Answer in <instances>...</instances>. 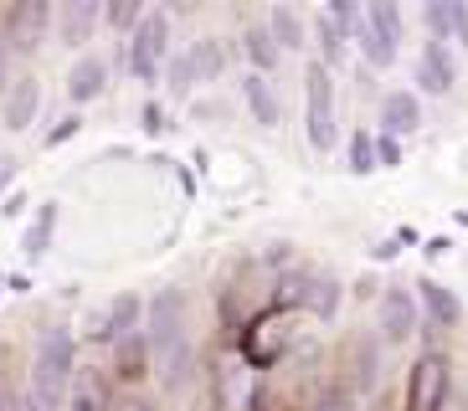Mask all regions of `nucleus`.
Instances as JSON below:
<instances>
[{"instance_id":"26","label":"nucleus","mask_w":468,"mask_h":411,"mask_svg":"<svg viewBox=\"0 0 468 411\" xmlns=\"http://www.w3.org/2000/svg\"><path fill=\"white\" fill-rule=\"evenodd\" d=\"M52 232H57V201H47L42 211H37V221L27 227V237H21V252H27V258H42L47 247H52Z\"/></svg>"},{"instance_id":"1","label":"nucleus","mask_w":468,"mask_h":411,"mask_svg":"<svg viewBox=\"0 0 468 411\" xmlns=\"http://www.w3.org/2000/svg\"><path fill=\"white\" fill-rule=\"evenodd\" d=\"M144 340H150V370L165 391H180L186 375L196 370L191 355V324H186V293L180 288H160L144 314Z\"/></svg>"},{"instance_id":"35","label":"nucleus","mask_w":468,"mask_h":411,"mask_svg":"<svg viewBox=\"0 0 468 411\" xmlns=\"http://www.w3.org/2000/svg\"><path fill=\"white\" fill-rule=\"evenodd\" d=\"M376 164H381V170H397V164H401V139L376 134Z\"/></svg>"},{"instance_id":"24","label":"nucleus","mask_w":468,"mask_h":411,"mask_svg":"<svg viewBox=\"0 0 468 411\" xmlns=\"http://www.w3.org/2000/svg\"><path fill=\"white\" fill-rule=\"evenodd\" d=\"M366 26H371L376 37H386L391 47H401V37H407V21H401L397 0H371V5H366Z\"/></svg>"},{"instance_id":"16","label":"nucleus","mask_w":468,"mask_h":411,"mask_svg":"<svg viewBox=\"0 0 468 411\" xmlns=\"http://www.w3.org/2000/svg\"><path fill=\"white\" fill-rule=\"evenodd\" d=\"M242 103H248V113L262 129H278V123H283V103H278L273 82L262 78V72H248V78H242Z\"/></svg>"},{"instance_id":"14","label":"nucleus","mask_w":468,"mask_h":411,"mask_svg":"<svg viewBox=\"0 0 468 411\" xmlns=\"http://www.w3.org/2000/svg\"><path fill=\"white\" fill-rule=\"evenodd\" d=\"M422 129V103H417L412 88H391V93H381V134L391 139H407Z\"/></svg>"},{"instance_id":"6","label":"nucleus","mask_w":468,"mask_h":411,"mask_svg":"<svg viewBox=\"0 0 468 411\" xmlns=\"http://www.w3.org/2000/svg\"><path fill=\"white\" fill-rule=\"evenodd\" d=\"M52 21H57V11L47 0H16V5L0 11V41L11 52H37L47 41V31H52Z\"/></svg>"},{"instance_id":"28","label":"nucleus","mask_w":468,"mask_h":411,"mask_svg":"<svg viewBox=\"0 0 468 411\" xmlns=\"http://www.w3.org/2000/svg\"><path fill=\"white\" fill-rule=\"evenodd\" d=\"M314 37H319V62H324V68L345 62V47H350V37H345V31L335 26V21H330L324 11L314 16Z\"/></svg>"},{"instance_id":"47","label":"nucleus","mask_w":468,"mask_h":411,"mask_svg":"<svg viewBox=\"0 0 468 411\" xmlns=\"http://www.w3.org/2000/svg\"><path fill=\"white\" fill-rule=\"evenodd\" d=\"M0 288H5V278H0Z\"/></svg>"},{"instance_id":"43","label":"nucleus","mask_w":468,"mask_h":411,"mask_svg":"<svg viewBox=\"0 0 468 411\" xmlns=\"http://www.w3.org/2000/svg\"><path fill=\"white\" fill-rule=\"evenodd\" d=\"M397 252H401V242H397V237H386V242H376V247H371V258H376V262H391Z\"/></svg>"},{"instance_id":"39","label":"nucleus","mask_w":468,"mask_h":411,"mask_svg":"<svg viewBox=\"0 0 468 411\" xmlns=\"http://www.w3.org/2000/svg\"><path fill=\"white\" fill-rule=\"evenodd\" d=\"M11 82H16V68H11V47L0 41V98L11 93Z\"/></svg>"},{"instance_id":"23","label":"nucleus","mask_w":468,"mask_h":411,"mask_svg":"<svg viewBox=\"0 0 468 411\" xmlns=\"http://www.w3.org/2000/svg\"><path fill=\"white\" fill-rule=\"evenodd\" d=\"M186 52H191L196 78H201V82H221V78H227V47H221V37H196Z\"/></svg>"},{"instance_id":"8","label":"nucleus","mask_w":468,"mask_h":411,"mask_svg":"<svg viewBox=\"0 0 468 411\" xmlns=\"http://www.w3.org/2000/svg\"><path fill=\"white\" fill-rule=\"evenodd\" d=\"M417 293H407V288H386L381 299H376V334H381V344H407L417 334Z\"/></svg>"},{"instance_id":"18","label":"nucleus","mask_w":468,"mask_h":411,"mask_svg":"<svg viewBox=\"0 0 468 411\" xmlns=\"http://www.w3.org/2000/svg\"><path fill=\"white\" fill-rule=\"evenodd\" d=\"M417 299H422L432 329H453L458 319H463V303H458V293H453V288H442L438 278H422V283H417Z\"/></svg>"},{"instance_id":"32","label":"nucleus","mask_w":468,"mask_h":411,"mask_svg":"<svg viewBox=\"0 0 468 411\" xmlns=\"http://www.w3.org/2000/svg\"><path fill=\"white\" fill-rule=\"evenodd\" d=\"M68 411H109L103 406V385L78 375V381H72V396H68Z\"/></svg>"},{"instance_id":"5","label":"nucleus","mask_w":468,"mask_h":411,"mask_svg":"<svg viewBox=\"0 0 468 411\" xmlns=\"http://www.w3.org/2000/svg\"><path fill=\"white\" fill-rule=\"evenodd\" d=\"M170 37H176V16H170L165 5H150L144 21L134 26V37H129V78L134 82L165 78V62L176 57L170 52Z\"/></svg>"},{"instance_id":"31","label":"nucleus","mask_w":468,"mask_h":411,"mask_svg":"<svg viewBox=\"0 0 468 411\" xmlns=\"http://www.w3.org/2000/svg\"><path fill=\"white\" fill-rule=\"evenodd\" d=\"M422 26H427V41H453V0H427Z\"/></svg>"},{"instance_id":"41","label":"nucleus","mask_w":468,"mask_h":411,"mask_svg":"<svg viewBox=\"0 0 468 411\" xmlns=\"http://www.w3.org/2000/svg\"><path fill=\"white\" fill-rule=\"evenodd\" d=\"M11 180H16V154L0 150V201H5V191H11Z\"/></svg>"},{"instance_id":"40","label":"nucleus","mask_w":468,"mask_h":411,"mask_svg":"<svg viewBox=\"0 0 468 411\" xmlns=\"http://www.w3.org/2000/svg\"><path fill=\"white\" fill-rule=\"evenodd\" d=\"M139 119H144V129H150V134L170 129V123H165V109H160V103H144V113H139Z\"/></svg>"},{"instance_id":"9","label":"nucleus","mask_w":468,"mask_h":411,"mask_svg":"<svg viewBox=\"0 0 468 411\" xmlns=\"http://www.w3.org/2000/svg\"><path fill=\"white\" fill-rule=\"evenodd\" d=\"M217 411H262V381L248 360L217 370Z\"/></svg>"},{"instance_id":"44","label":"nucleus","mask_w":468,"mask_h":411,"mask_svg":"<svg viewBox=\"0 0 468 411\" xmlns=\"http://www.w3.org/2000/svg\"><path fill=\"white\" fill-rule=\"evenodd\" d=\"M448 247H453V242H448V237H432V242H427L422 252H427V258H442V252H448Z\"/></svg>"},{"instance_id":"34","label":"nucleus","mask_w":468,"mask_h":411,"mask_svg":"<svg viewBox=\"0 0 468 411\" xmlns=\"http://www.w3.org/2000/svg\"><path fill=\"white\" fill-rule=\"evenodd\" d=\"M78 129H83V119H78V113H68V119H57L52 129H47L42 144H47V150H57V144H68V139L78 134Z\"/></svg>"},{"instance_id":"45","label":"nucleus","mask_w":468,"mask_h":411,"mask_svg":"<svg viewBox=\"0 0 468 411\" xmlns=\"http://www.w3.org/2000/svg\"><path fill=\"white\" fill-rule=\"evenodd\" d=\"M5 288H11V293H27V288H31V278H21V273H11V278H5Z\"/></svg>"},{"instance_id":"29","label":"nucleus","mask_w":468,"mask_h":411,"mask_svg":"<svg viewBox=\"0 0 468 411\" xmlns=\"http://www.w3.org/2000/svg\"><path fill=\"white\" fill-rule=\"evenodd\" d=\"M356 47H360V57H366V68H371V72H386L391 62H397V52H401V47H391L386 37H376L371 26L356 31Z\"/></svg>"},{"instance_id":"42","label":"nucleus","mask_w":468,"mask_h":411,"mask_svg":"<svg viewBox=\"0 0 468 411\" xmlns=\"http://www.w3.org/2000/svg\"><path fill=\"white\" fill-rule=\"evenodd\" d=\"M21 211H27V195H21V191H16V195H5V201H0V216H5V221H16V216H21Z\"/></svg>"},{"instance_id":"33","label":"nucleus","mask_w":468,"mask_h":411,"mask_svg":"<svg viewBox=\"0 0 468 411\" xmlns=\"http://www.w3.org/2000/svg\"><path fill=\"white\" fill-rule=\"evenodd\" d=\"M309 411H360V396H356V391H345V385H330V391H324Z\"/></svg>"},{"instance_id":"10","label":"nucleus","mask_w":468,"mask_h":411,"mask_svg":"<svg viewBox=\"0 0 468 411\" xmlns=\"http://www.w3.org/2000/svg\"><path fill=\"white\" fill-rule=\"evenodd\" d=\"M52 26H57V41H62V47L83 52L88 41L98 37V26H103V5H98V0H62Z\"/></svg>"},{"instance_id":"15","label":"nucleus","mask_w":468,"mask_h":411,"mask_svg":"<svg viewBox=\"0 0 468 411\" xmlns=\"http://www.w3.org/2000/svg\"><path fill=\"white\" fill-rule=\"evenodd\" d=\"M262 26L273 31L278 52H303V47H309V41H303V37H309V26H303V11H293V5H283V0L262 11Z\"/></svg>"},{"instance_id":"3","label":"nucleus","mask_w":468,"mask_h":411,"mask_svg":"<svg viewBox=\"0 0 468 411\" xmlns=\"http://www.w3.org/2000/svg\"><path fill=\"white\" fill-rule=\"evenodd\" d=\"M299 324H303V309H283V303H273V309H262V314L237 334V355L248 360L252 370L283 365V360L299 350V340H303Z\"/></svg>"},{"instance_id":"46","label":"nucleus","mask_w":468,"mask_h":411,"mask_svg":"<svg viewBox=\"0 0 468 411\" xmlns=\"http://www.w3.org/2000/svg\"><path fill=\"white\" fill-rule=\"evenodd\" d=\"M458 227H468V211H458Z\"/></svg>"},{"instance_id":"36","label":"nucleus","mask_w":468,"mask_h":411,"mask_svg":"<svg viewBox=\"0 0 468 411\" xmlns=\"http://www.w3.org/2000/svg\"><path fill=\"white\" fill-rule=\"evenodd\" d=\"M109 411H160V406H154L150 396H139V391H124V396L109 401Z\"/></svg>"},{"instance_id":"17","label":"nucleus","mask_w":468,"mask_h":411,"mask_svg":"<svg viewBox=\"0 0 468 411\" xmlns=\"http://www.w3.org/2000/svg\"><path fill=\"white\" fill-rule=\"evenodd\" d=\"M103 88H109V62H103V57H93V52L78 57V62H72V72H68V98H72V103H93Z\"/></svg>"},{"instance_id":"25","label":"nucleus","mask_w":468,"mask_h":411,"mask_svg":"<svg viewBox=\"0 0 468 411\" xmlns=\"http://www.w3.org/2000/svg\"><path fill=\"white\" fill-rule=\"evenodd\" d=\"M196 82H201V78H196L191 52H176V57L165 62V78H160V88H165L170 98H180V103H186V98L196 93Z\"/></svg>"},{"instance_id":"20","label":"nucleus","mask_w":468,"mask_h":411,"mask_svg":"<svg viewBox=\"0 0 468 411\" xmlns=\"http://www.w3.org/2000/svg\"><path fill=\"white\" fill-rule=\"evenodd\" d=\"M144 314H150V303L139 299V293H113L109 299V350L124 334H139L144 329Z\"/></svg>"},{"instance_id":"38","label":"nucleus","mask_w":468,"mask_h":411,"mask_svg":"<svg viewBox=\"0 0 468 411\" xmlns=\"http://www.w3.org/2000/svg\"><path fill=\"white\" fill-rule=\"evenodd\" d=\"M196 119H227V103L221 98H201V103H191Z\"/></svg>"},{"instance_id":"13","label":"nucleus","mask_w":468,"mask_h":411,"mask_svg":"<svg viewBox=\"0 0 468 411\" xmlns=\"http://www.w3.org/2000/svg\"><path fill=\"white\" fill-rule=\"evenodd\" d=\"M381 334H356L350 340V350H345V370H350V381H345V391H371L376 385V370H381Z\"/></svg>"},{"instance_id":"2","label":"nucleus","mask_w":468,"mask_h":411,"mask_svg":"<svg viewBox=\"0 0 468 411\" xmlns=\"http://www.w3.org/2000/svg\"><path fill=\"white\" fill-rule=\"evenodd\" d=\"M72 381H78V334L72 324H47L31 355V401L42 411H68Z\"/></svg>"},{"instance_id":"30","label":"nucleus","mask_w":468,"mask_h":411,"mask_svg":"<svg viewBox=\"0 0 468 411\" xmlns=\"http://www.w3.org/2000/svg\"><path fill=\"white\" fill-rule=\"evenodd\" d=\"M345 154H350V175L381 170V164H376V134H366V129H356V134L345 139Z\"/></svg>"},{"instance_id":"37","label":"nucleus","mask_w":468,"mask_h":411,"mask_svg":"<svg viewBox=\"0 0 468 411\" xmlns=\"http://www.w3.org/2000/svg\"><path fill=\"white\" fill-rule=\"evenodd\" d=\"M453 41L468 47V0H453Z\"/></svg>"},{"instance_id":"11","label":"nucleus","mask_w":468,"mask_h":411,"mask_svg":"<svg viewBox=\"0 0 468 411\" xmlns=\"http://www.w3.org/2000/svg\"><path fill=\"white\" fill-rule=\"evenodd\" d=\"M458 82V62L453 52H448V41H427L422 57H417V88L432 98H448Z\"/></svg>"},{"instance_id":"7","label":"nucleus","mask_w":468,"mask_h":411,"mask_svg":"<svg viewBox=\"0 0 468 411\" xmlns=\"http://www.w3.org/2000/svg\"><path fill=\"white\" fill-rule=\"evenodd\" d=\"M448 391H453L448 355H438V350L417 355L412 375H407V411H448Z\"/></svg>"},{"instance_id":"12","label":"nucleus","mask_w":468,"mask_h":411,"mask_svg":"<svg viewBox=\"0 0 468 411\" xmlns=\"http://www.w3.org/2000/svg\"><path fill=\"white\" fill-rule=\"evenodd\" d=\"M37 113H42V82L31 78V72H21V78L11 82V93L0 98V119H5L11 134H21V129L37 123Z\"/></svg>"},{"instance_id":"21","label":"nucleus","mask_w":468,"mask_h":411,"mask_svg":"<svg viewBox=\"0 0 468 411\" xmlns=\"http://www.w3.org/2000/svg\"><path fill=\"white\" fill-rule=\"evenodd\" d=\"M340 299H345L340 278H330V273H303V303H299L303 314H314V319H335Z\"/></svg>"},{"instance_id":"22","label":"nucleus","mask_w":468,"mask_h":411,"mask_svg":"<svg viewBox=\"0 0 468 411\" xmlns=\"http://www.w3.org/2000/svg\"><path fill=\"white\" fill-rule=\"evenodd\" d=\"M242 57H248V68L252 72H262V78H273V68H278V41H273V31L262 26V21H252L248 31H242Z\"/></svg>"},{"instance_id":"19","label":"nucleus","mask_w":468,"mask_h":411,"mask_svg":"<svg viewBox=\"0 0 468 411\" xmlns=\"http://www.w3.org/2000/svg\"><path fill=\"white\" fill-rule=\"evenodd\" d=\"M144 370H150V340L139 329V334H124V340L113 344V375L134 391V381H144Z\"/></svg>"},{"instance_id":"4","label":"nucleus","mask_w":468,"mask_h":411,"mask_svg":"<svg viewBox=\"0 0 468 411\" xmlns=\"http://www.w3.org/2000/svg\"><path fill=\"white\" fill-rule=\"evenodd\" d=\"M303 139L309 150L330 154L340 144V119H335V72L324 62H309L303 68Z\"/></svg>"},{"instance_id":"27","label":"nucleus","mask_w":468,"mask_h":411,"mask_svg":"<svg viewBox=\"0 0 468 411\" xmlns=\"http://www.w3.org/2000/svg\"><path fill=\"white\" fill-rule=\"evenodd\" d=\"M144 11H150L144 0H109V5H103V26L119 31V37L129 41V37H134V26L144 21Z\"/></svg>"}]
</instances>
